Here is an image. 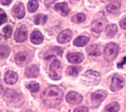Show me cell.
<instances>
[{"label":"cell","mask_w":126,"mask_h":112,"mask_svg":"<svg viewBox=\"0 0 126 112\" xmlns=\"http://www.w3.org/2000/svg\"><path fill=\"white\" fill-rule=\"evenodd\" d=\"M62 90L57 86L47 87L41 94V99L48 108H55L61 102L63 97Z\"/></svg>","instance_id":"1"},{"label":"cell","mask_w":126,"mask_h":112,"mask_svg":"<svg viewBox=\"0 0 126 112\" xmlns=\"http://www.w3.org/2000/svg\"><path fill=\"white\" fill-rule=\"evenodd\" d=\"M100 74L97 71L88 70L82 75V80L83 83L88 85H96L100 81Z\"/></svg>","instance_id":"2"},{"label":"cell","mask_w":126,"mask_h":112,"mask_svg":"<svg viewBox=\"0 0 126 112\" xmlns=\"http://www.w3.org/2000/svg\"><path fill=\"white\" fill-rule=\"evenodd\" d=\"M119 48L118 45L113 42L106 45L104 51V58L108 62L113 61L116 57L118 53Z\"/></svg>","instance_id":"3"},{"label":"cell","mask_w":126,"mask_h":112,"mask_svg":"<svg viewBox=\"0 0 126 112\" xmlns=\"http://www.w3.org/2000/svg\"><path fill=\"white\" fill-rule=\"evenodd\" d=\"M62 67L60 61L54 60L50 66V77L54 80H58L61 78Z\"/></svg>","instance_id":"4"},{"label":"cell","mask_w":126,"mask_h":112,"mask_svg":"<svg viewBox=\"0 0 126 112\" xmlns=\"http://www.w3.org/2000/svg\"><path fill=\"white\" fill-rule=\"evenodd\" d=\"M107 92L105 90L100 89L95 91L91 95V101L94 108L98 107L101 102L106 98Z\"/></svg>","instance_id":"5"},{"label":"cell","mask_w":126,"mask_h":112,"mask_svg":"<svg viewBox=\"0 0 126 112\" xmlns=\"http://www.w3.org/2000/svg\"><path fill=\"white\" fill-rule=\"evenodd\" d=\"M31 54L27 51H21L17 54L15 57L16 63L20 67L26 65L32 59Z\"/></svg>","instance_id":"6"},{"label":"cell","mask_w":126,"mask_h":112,"mask_svg":"<svg viewBox=\"0 0 126 112\" xmlns=\"http://www.w3.org/2000/svg\"><path fill=\"white\" fill-rule=\"evenodd\" d=\"M125 81L123 77L118 74H115L112 79L110 89L112 91H117L122 89L125 85Z\"/></svg>","instance_id":"7"},{"label":"cell","mask_w":126,"mask_h":112,"mask_svg":"<svg viewBox=\"0 0 126 112\" xmlns=\"http://www.w3.org/2000/svg\"><path fill=\"white\" fill-rule=\"evenodd\" d=\"M65 99L68 103L75 105L78 104L82 102L83 100V96L77 92L71 91L67 93L66 95Z\"/></svg>","instance_id":"8"},{"label":"cell","mask_w":126,"mask_h":112,"mask_svg":"<svg viewBox=\"0 0 126 112\" xmlns=\"http://www.w3.org/2000/svg\"><path fill=\"white\" fill-rule=\"evenodd\" d=\"M28 37V31L26 27L22 25L18 28L15 33L14 39L17 42L25 41Z\"/></svg>","instance_id":"9"},{"label":"cell","mask_w":126,"mask_h":112,"mask_svg":"<svg viewBox=\"0 0 126 112\" xmlns=\"http://www.w3.org/2000/svg\"><path fill=\"white\" fill-rule=\"evenodd\" d=\"M11 13L13 16L18 18L22 19L25 15V8L23 4L21 2H17L13 6Z\"/></svg>","instance_id":"10"},{"label":"cell","mask_w":126,"mask_h":112,"mask_svg":"<svg viewBox=\"0 0 126 112\" xmlns=\"http://www.w3.org/2000/svg\"><path fill=\"white\" fill-rule=\"evenodd\" d=\"M107 21L105 19L101 18L94 21L92 23V29L96 33L101 32L104 28Z\"/></svg>","instance_id":"11"},{"label":"cell","mask_w":126,"mask_h":112,"mask_svg":"<svg viewBox=\"0 0 126 112\" xmlns=\"http://www.w3.org/2000/svg\"><path fill=\"white\" fill-rule=\"evenodd\" d=\"M72 36V32L69 29H65L62 31L57 37V41L61 44L66 43L69 42Z\"/></svg>","instance_id":"12"},{"label":"cell","mask_w":126,"mask_h":112,"mask_svg":"<svg viewBox=\"0 0 126 112\" xmlns=\"http://www.w3.org/2000/svg\"><path fill=\"white\" fill-rule=\"evenodd\" d=\"M84 58V55L79 52H73L69 53L67 56L68 61L72 63H79L83 61Z\"/></svg>","instance_id":"13"},{"label":"cell","mask_w":126,"mask_h":112,"mask_svg":"<svg viewBox=\"0 0 126 112\" xmlns=\"http://www.w3.org/2000/svg\"><path fill=\"white\" fill-rule=\"evenodd\" d=\"M39 73L38 67L35 65H30L26 68L25 75L29 78H36L38 77Z\"/></svg>","instance_id":"14"},{"label":"cell","mask_w":126,"mask_h":112,"mask_svg":"<svg viewBox=\"0 0 126 112\" xmlns=\"http://www.w3.org/2000/svg\"><path fill=\"white\" fill-rule=\"evenodd\" d=\"M18 78L17 74L12 71H7L4 77L5 83L8 84H13L16 83L18 80Z\"/></svg>","instance_id":"15"},{"label":"cell","mask_w":126,"mask_h":112,"mask_svg":"<svg viewBox=\"0 0 126 112\" xmlns=\"http://www.w3.org/2000/svg\"><path fill=\"white\" fill-rule=\"evenodd\" d=\"M121 7L120 0H114L106 6L107 11L112 14H116L119 12Z\"/></svg>","instance_id":"16"},{"label":"cell","mask_w":126,"mask_h":112,"mask_svg":"<svg viewBox=\"0 0 126 112\" xmlns=\"http://www.w3.org/2000/svg\"><path fill=\"white\" fill-rule=\"evenodd\" d=\"M55 9L63 16H66L69 11L67 3L65 2L57 3L55 6Z\"/></svg>","instance_id":"17"},{"label":"cell","mask_w":126,"mask_h":112,"mask_svg":"<svg viewBox=\"0 0 126 112\" xmlns=\"http://www.w3.org/2000/svg\"><path fill=\"white\" fill-rule=\"evenodd\" d=\"M43 40V36L42 33L38 31L34 30L32 31L31 35V42L34 44H39Z\"/></svg>","instance_id":"18"},{"label":"cell","mask_w":126,"mask_h":112,"mask_svg":"<svg viewBox=\"0 0 126 112\" xmlns=\"http://www.w3.org/2000/svg\"><path fill=\"white\" fill-rule=\"evenodd\" d=\"M86 52L89 55L98 56L101 55L99 48L97 45L93 44L89 45L86 48Z\"/></svg>","instance_id":"19"},{"label":"cell","mask_w":126,"mask_h":112,"mask_svg":"<svg viewBox=\"0 0 126 112\" xmlns=\"http://www.w3.org/2000/svg\"><path fill=\"white\" fill-rule=\"evenodd\" d=\"M82 68L81 66H71L67 68L66 70V73L69 76L76 77L79 73L82 70Z\"/></svg>","instance_id":"20"},{"label":"cell","mask_w":126,"mask_h":112,"mask_svg":"<svg viewBox=\"0 0 126 112\" xmlns=\"http://www.w3.org/2000/svg\"><path fill=\"white\" fill-rule=\"evenodd\" d=\"M118 28L116 24H111L108 25L105 29V32L107 36L109 38H112L115 36L117 32Z\"/></svg>","instance_id":"21"},{"label":"cell","mask_w":126,"mask_h":112,"mask_svg":"<svg viewBox=\"0 0 126 112\" xmlns=\"http://www.w3.org/2000/svg\"><path fill=\"white\" fill-rule=\"evenodd\" d=\"M89 38L85 36H79L77 37L73 42V44L77 47H83L86 45L89 42Z\"/></svg>","instance_id":"22"},{"label":"cell","mask_w":126,"mask_h":112,"mask_svg":"<svg viewBox=\"0 0 126 112\" xmlns=\"http://www.w3.org/2000/svg\"><path fill=\"white\" fill-rule=\"evenodd\" d=\"M4 96L8 102H12L17 98L18 94L14 90L8 89L5 92Z\"/></svg>","instance_id":"23"},{"label":"cell","mask_w":126,"mask_h":112,"mask_svg":"<svg viewBox=\"0 0 126 112\" xmlns=\"http://www.w3.org/2000/svg\"><path fill=\"white\" fill-rule=\"evenodd\" d=\"M120 108V105L116 102H113L105 107L104 112H118Z\"/></svg>","instance_id":"24"},{"label":"cell","mask_w":126,"mask_h":112,"mask_svg":"<svg viewBox=\"0 0 126 112\" xmlns=\"http://www.w3.org/2000/svg\"><path fill=\"white\" fill-rule=\"evenodd\" d=\"M47 20V16L43 14H37L34 17V22L36 25H43Z\"/></svg>","instance_id":"25"},{"label":"cell","mask_w":126,"mask_h":112,"mask_svg":"<svg viewBox=\"0 0 126 112\" xmlns=\"http://www.w3.org/2000/svg\"><path fill=\"white\" fill-rule=\"evenodd\" d=\"M39 4L37 0H30L27 4L28 10L30 12H34L38 8Z\"/></svg>","instance_id":"26"},{"label":"cell","mask_w":126,"mask_h":112,"mask_svg":"<svg viewBox=\"0 0 126 112\" xmlns=\"http://www.w3.org/2000/svg\"><path fill=\"white\" fill-rule=\"evenodd\" d=\"M86 19V16L84 14L79 13L74 15L72 18L71 21L72 22L76 24L83 22Z\"/></svg>","instance_id":"27"},{"label":"cell","mask_w":126,"mask_h":112,"mask_svg":"<svg viewBox=\"0 0 126 112\" xmlns=\"http://www.w3.org/2000/svg\"><path fill=\"white\" fill-rule=\"evenodd\" d=\"M0 57L1 58H7L10 53V49L7 45H1L0 46Z\"/></svg>","instance_id":"28"},{"label":"cell","mask_w":126,"mask_h":112,"mask_svg":"<svg viewBox=\"0 0 126 112\" xmlns=\"http://www.w3.org/2000/svg\"><path fill=\"white\" fill-rule=\"evenodd\" d=\"M39 87L40 86L39 84L34 81H32L30 82L26 85V87L31 92H35L38 91L39 89Z\"/></svg>","instance_id":"29"},{"label":"cell","mask_w":126,"mask_h":112,"mask_svg":"<svg viewBox=\"0 0 126 112\" xmlns=\"http://www.w3.org/2000/svg\"><path fill=\"white\" fill-rule=\"evenodd\" d=\"M4 36L5 39L10 38L12 33V28L10 25H7L2 29Z\"/></svg>","instance_id":"30"},{"label":"cell","mask_w":126,"mask_h":112,"mask_svg":"<svg viewBox=\"0 0 126 112\" xmlns=\"http://www.w3.org/2000/svg\"><path fill=\"white\" fill-rule=\"evenodd\" d=\"M0 24L2 25L3 23L7 21V16L4 11L0 9Z\"/></svg>","instance_id":"31"},{"label":"cell","mask_w":126,"mask_h":112,"mask_svg":"<svg viewBox=\"0 0 126 112\" xmlns=\"http://www.w3.org/2000/svg\"><path fill=\"white\" fill-rule=\"evenodd\" d=\"M73 112H89V111L87 107L81 106L74 109Z\"/></svg>","instance_id":"32"},{"label":"cell","mask_w":126,"mask_h":112,"mask_svg":"<svg viewBox=\"0 0 126 112\" xmlns=\"http://www.w3.org/2000/svg\"><path fill=\"white\" fill-rule=\"evenodd\" d=\"M120 26L122 29L126 30V17L120 22Z\"/></svg>","instance_id":"33"},{"label":"cell","mask_w":126,"mask_h":112,"mask_svg":"<svg viewBox=\"0 0 126 112\" xmlns=\"http://www.w3.org/2000/svg\"><path fill=\"white\" fill-rule=\"evenodd\" d=\"M126 56H125L123 58V60L120 62L119 63L117 64V67L118 68H121L123 67V65L126 63Z\"/></svg>","instance_id":"34"},{"label":"cell","mask_w":126,"mask_h":112,"mask_svg":"<svg viewBox=\"0 0 126 112\" xmlns=\"http://www.w3.org/2000/svg\"><path fill=\"white\" fill-rule=\"evenodd\" d=\"M13 0H0V2L3 5H7L10 4Z\"/></svg>","instance_id":"35"},{"label":"cell","mask_w":126,"mask_h":112,"mask_svg":"<svg viewBox=\"0 0 126 112\" xmlns=\"http://www.w3.org/2000/svg\"><path fill=\"white\" fill-rule=\"evenodd\" d=\"M69 0L70 2H71L72 3H74L76 2H77L78 1H79V0Z\"/></svg>","instance_id":"36"},{"label":"cell","mask_w":126,"mask_h":112,"mask_svg":"<svg viewBox=\"0 0 126 112\" xmlns=\"http://www.w3.org/2000/svg\"><path fill=\"white\" fill-rule=\"evenodd\" d=\"M111 0H100V1L102 2H107V1H109Z\"/></svg>","instance_id":"37"},{"label":"cell","mask_w":126,"mask_h":112,"mask_svg":"<svg viewBox=\"0 0 126 112\" xmlns=\"http://www.w3.org/2000/svg\"></svg>","instance_id":"38"}]
</instances>
